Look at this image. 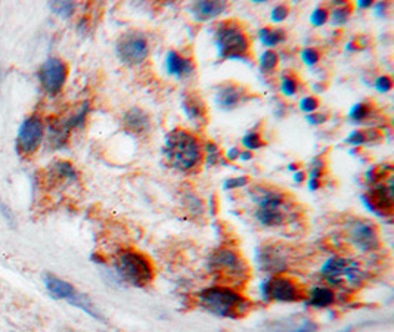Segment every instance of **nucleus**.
<instances>
[{
    "label": "nucleus",
    "instance_id": "obj_1",
    "mask_svg": "<svg viewBox=\"0 0 394 332\" xmlns=\"http://www.w3.org/2000/svg\"><path fill=\"white\" fill-rule=\"evenodd\" d=\"M164 156L171 167L180 172L198 169L204 158V148L198 136L183 128H175L167 135Z\"/></svg>",
    "mask_w": 394,
    "mask_h": 332
},
{
    "label": "nucleus",
    "instance_id": "obj_2",
    "mask_svg": "<svg viewBox=\"0 0 394 332\" xmlns=\"http://www.w3.org/2000/svg\"><path fill=\"white\" fill-rule=\"evenodd\" d=\"M198 299L203 309L220 317L239 319L246 316L251 309V303L244 295H241L230 287L217 285L207 288L200 294Z\"/></svg>",
    "mask_w": 394,
    "mask_h": 332
},
{
    "label": "nucleus",
    "instance_id": "obj_3",
    "mask_svg": "<svg viewBox=\"0 0 394 332\" xmlns=\"http://www.w3.org/2000/svg\"><path fill=\"white\" fill-rule=\"evenodd\" d=\"M119 276L133 287H146L154 279V266L151 260L136 250H124L115 258Z\"/></svg>",
    "mask_w": 394,
    "mask_h": 332
},
{
    "label": "nucleus",
    "instance_id": "obj_4",
    "mask_svg": "<svg viewBox=\"0 0 394 332\" xmlns=\"http://www.w3.org/2000/svg\"><path fill=\"white\" fill-rule=\"evenodd\" d=\"M216 46L222 58L241 59L250 53L251 42L238 22L225 21L216 28Z\"/></svg>",
    "mask_w": 394,
    "mask_h": 332
},
{
    "label": "nucleus",
    "instance_id": "obj_5",
    "mask_svg": "<svg viewBox=\"0 0 394 332\" xmlns=\"http://www.w3.org/2000/svg\"><path fill=\"white\" fill-rule=\"evenodd\" d=\"M259 210L256 213L257 220L266 228L281 226L285 222L286 199L280 191H260L256 198Z\"/></svg>",
    "mask_w": 394,
    "mask_h": 332
},
{
    "label": "nucleus",
    "instance_id": "obj_6",
    "mask_svg": "<svg viewBox=\"0 0 394 332\" xmlns=\"http://www.w3.org/2000/svg\"><path fill=\"white\" fill-rule=\"evenodd\" d=\"M210 266L214 274L226 281H244L248 274V267L244 260L230 248L217 250L210 260Z\"/></svg>",
    "mask_w": 394,
    "mask_h": 332
},
{
    "label": "nucleus",
    "instance_id": "obj_7",
    "mask_svg": "<svg viewBox=\"0 0 394 332\" xmlns=\"http://www.w3.org/2000/svg\"><path fill=\"white\" fill-rule=\"evenodd\" d=\"M322 274L331 283L347 282L352 287L361 285L363 281V272L359 269V265L343 257H332L323 265Z\"/></svg>",
    "mask_w": 394,
    "mask_h": 332
},
{
    "label": "nucleus",
    "instance_id": "obj_8",
    "mask_svg": "<svg viewBox=\"0 0 394 332\" xmlns=\"http://www.w3.org/2000/svg\"><path fill=\"white\" fill-rule=\"evenodd\" d=\"M44 138V124L39 115H31L21 124L17 136V152L22 157L37 152Z\"/></svg>",
    "mask_w": 394,
    "mask_h": 332
},
{
    "label": "nucleus",
    "instance_id": "obj_9",
    "mask_svg": "<svg viewBox=\"0 0 394 332\" xmlns=\"http://www.w3.org/2000/svg\"><path fill=\"white\" fill-rule=\"evenodd\" d=\"M117 53L123 64L139 65L149 55V42L142 33H126L117 43Z\"/></svg>",
    "mask_w": 394,
    "mask_h": 332
},
{
    "label": "nucleus",
    "instance_id": "obj_10",
    "mask_svg": "<svg viewBox=\"0 0 394 332\" xmlns=\"http://www.w3.org/2000/svg\"><path fill=\"white\" fill-rule=\"evenodd\" d=\"M263 295L268 300L294 303L305 299L301 287L288 276H275L263 285Z\"/></svg>",
    "mask_w": 394,
    "mask_h": 332
},
{
    "label": "nucleus",
    "instance_id": "obj_11",
    "mask_svg": "<svg viewBox=\"0 0 394 332\" xmlns=\"http://www.w3.org/2000/svg\"><path fill=\"white\" fill-rule=\"evenodd\" d=\"M67 77L68 65L60 58H49L48 61H44L39 71L40 85L51 97H55L62 90Z\"/></svg>",
    "mask_w": 394,
    "mask_h": 332
},
{
    "label": "nucleus",
    "instance_id": "obj_12",
    "mask_svg": "<svg viewBox=\"0 0 394 332\" xmlns=\"http://www.w3.org/2000/svg\"><path fill=\"white\" fill-rule=\"evenodd\" d=\"M350 240L362 251H375L379 247L378 232L372 223L357 220L350 229Z\"/></svg>",
    "mask_w": 394,
    "mask_h": 332
},
{
    "label": "nucleus",
    "instance_id": "obj_13",
    "mask_svg": "<svg viewBox=\"0 0 394 332\" xmlns=\"http://www.w3.org/2000/svg\"><path fill=\"white\" fill-rule=\"evenodd\" d=\"M246 98V88L237 83H225L216 93V102L223 110H234Z\"/></svg>",
    "mask_w": 394,
    "mask_h": 332
},
{
    "label": "nucleus",
    "instance_id": "obj_14",
    "mask_svg": "<svg viewBox=\"0 0 394 332\" xmlns=\"http://www.w3.org/2000/svg\"><path fill=\"white\" fill-rule=\"evenodd\" d=\"M182 108L196 127H203L207 124V106L196 93L183 94Z\"/></svg>",
    "mask_w": 394,
    "mask_h": 332
},
{
    "label": "nucleus",
    "instance_id": "obj_15",
    "mask_svg": "<svg viewBox=\"0 0 394 332\" xmlns=\"http://www.w3.org/2000/svg\"><path fill=\"white\" fill-rule=\"evenodd\" d=\"M123 124L126 130H129L130 133L136 136H144L151 130V120L148 114L141 108H130L124 114Z\"/></svg>",
    "mask_w": 394,
    "mask_h": 332
},
{
    "label": "nucleus",
    "instance_id": "obj_16",
    "mask_svg": "<svg viewBox=\"0 0 394 332\" xmlns=\"http://www.w3.org/2000/svg\"><path fill=\"white\" fill-rule=\"evenodd\" d=\"M43 279H44V287L48 290L52 299L69 301L77 294V290L71 285V283L52 274H46Z\"/></svg>",
    "mask_w": 394,
    "mask_h": 332
},
{
    "label": "nucleus",
    "instance_id": "obj_17",
    "mask_svg": "<svg viewBox=\"0 0 394 332\" xmlns=\"http://www.w3.org/2000/svg\"><path fill=\"white\" fill-rule=\"evenodd\" d=\"M369 203L372 210L391 213L393 210V186H378L369 192Z\"/></svg>",
    "mask_w": 394,
    "mask_h": 332
},
{
    "label": "nucleus",
    "instance_id": "obj_18",
    "mask_svg": "<svg viewBox=\"0 0 394 332\" xmlns=\"http://www.w3.org/2000/svg\"><path fill=\"white\" fill-rule=\"evenodd\" d=\"M166 67L169 74L176 77H187L194 73V64L191 59L180 56L178 52L170 51L166 58Z\"/></svg>",
    "mask_w": 394,
    "mask_h": 332
},
{
    "label": "nucleus",
    "instance_id": "obj_19",
    "mask_svg": "<svg viewBox=\"0 0 394 332\" xmlns=\"http://www.w3.org/2000/svg\"><path fill=\"white\" fill-rule=\"evenodd\" d=\"M226 6L228 5L225 2H214V0H210V2H196L192 6V12L194 17L198 21H208L222 14Z\"/></svg>",
    "mask_w": 394,
    "mask_h": 332
},
{
    "label": "nucleus",
    "instance_id": "obj_20",
    "mask_svg": "<svg viewBox=\"0 0 394 332\" xmlns=\"http://www.w3.org/2000/svg\"><path fill=\"white\" fill-rule=\"evenodd\" d=\"M335 301V294L332 290L327 287H316L313 288L310 297H309V304L313 307H329Z\"/></svg>",
    "mask_w": 394,
    "mask_h": 332
},
{
    "label": "nucleus",
    "instance_id": "obj_21",
    "mask_svg": "<svg viewBox=\"0 0 394 332\" xmlns=\"http://www.w3.org/2000/svg\"><path fill=\"white\" fill-rule=\"evenodd\" d=\"M259 35H260V40L263 42V44L266 46H276V44H280L282 43L285 39H286V34L284 30L281 28H262L259 31Z\"/></svg>",
    "mask_w": 394,
    "mask_h": 332
},
{
    "label": "nucleus",
    "instance_id": "obj_22",
    "mask_svg": "<svg viewBox=\"0 0 394 332\" xmlns=\"http://www.w3.org/2000/svg\"><path fill=\"white\" fill-rule=\"evenodd\" d=\"M69 304H73L76 307H78V309H82L83 312H86L89 316L92 317H95L98 319V321H103V317L101 316V313L96 310V307L92 304V301L86 297V295H82L80 292H77L74 297L68 301Z\"/></svg>",
    "mask_w": 394,
    "mask_h": 332
},
{
    "label": "nucleus",
    "instance_id": "obj_23",
    "mask_svg": "<svg viewBox=\"0 0 394 332\" xmlns=\"http://www.w3.org/2000/svg\"><path fill=\"white\" fill-rule=\"evenodd\" d=\"M53 172H55V176L61 177V179H67V181L77 179V172L73 167V164L68 161H56L53 164Z\"/></svg>",
    "mask_w": 394,
    "mask_h": 332
},
{
    "label": "nucleus",
    "instance_id": "obj_24",
    "mask_svg": "<svg viewBox=\"0 0 394 332\" xmlns=\"http://www.w3.org/2000/svg\"><path fill=\"white\" fill-rule=\"evenodd\" d=\"M372 113V105L369 102H362L354 105L352 111H350V117L353 118L354 122H365L366 118Z\"/></svg>",
    "mask_w": 394,
    "mask_h": 332
},
{
    "label": "nucleus",
    "instance_id": "obj_25",
    "mask_svg": "<svg viewBox=\"0 0 394 332\" xmlns=\"http://www.w3.org/2000/svg\"><path fill=\"white\" fill-rule=\"evenodd\" d=\"M280 63V56L275 51H266L260 58V67L263 71H273Z\"/></svg>",
    "mask_w": 394,
    "mask_h": 332
},
{
    "label": "nucleus",
    "instance_id": "obj_26",
    "mask_svg": "<svg viewBox=\"0 0 394 332\" xmlns=\"http://www.w3.org/2000/svg\"><path fill=\"white\" fill-rule=\"evenodd\" d=\"M322 172H323V163L320 160H315V163H313V169L310 172V183H309L311 191H316V189L320 186Z\"/></svg>",
    "mask_w": 394,
    "mask_h": 332
},
{
    "label": "nucleus",
    "instance_id": "obj_27",
    "mask_svg": "<svg viewBox=\"0 0 394 332\" xmlns=\"http://www.w3.org/2000/svg\"><path fill=\"white\" fill-rule=\"evenodd\" d=\"M49 6L56 15L64 17V18L71 17L76 9V5L73 2H52Z\"/></svg>",
    "mask_w": 394,
    "mask_h": 332
},
{
    "label": "nucleus",
    "instance_id": "obj_28",
    "mask_svg": "<svg viewBox=\"0 0 394 332\" xmlns=\"http://www.w3.org/2000/svg\"><path fill=\"white\" fill-rule=\"evenodd\" d=\"M281 90L285 97H293L298 90V80L294 76H285L281 83Z\"/></svg>",
    "mask_w": 394,
    "mask_h": 332
},
{
    "label": "nucleus",
    "instance_id": "obj_29",
    "mask_svg": "<svg viewBox=\"0 0 394 332\" xmlns=\"http://www.w3.org/2000/svg\"><path fill=\"white\" fill-rule=\"evenodd\" d=\"M242 145L247 149H259L264 145V140L262 139V135L259 132H251L242 139Z\"/></svg>",
    "mask_w": 394,
    "mask_h": 332
},
{
    "label": "nucleus",
    "instance_id": "obj_30",
    "mask_svg": "<svg viewBox=\"0 0 394 332\" xmlns=\"http://www.w3.org/2000/svg\"><path fill=\"white\" fill-rule=\"evenodd\" d=\"M350 12H352V8L347 6V5H343V6L337 8V9H334V12H332V22L337 24V26H341V24L347 22V19H349Z\"/></svg>",
    "mask_w": 394,
    "mask_h": 332
},
{
    "label": "nucleus",
    "instance_id": "obj_31",
    "mask_svg": "<svg viewBox=\"0 0 394 332\" xmlns=\"http://www.w3.org/2000/svg\"><path fill=\"white\" fill-rule=\"evenodd\" d=\"M328 17H329V14H328V10H327L325 8H318V9H315V12H313V14H311L310 21H311L313 26L320 27V26H323V24H325V22L328 21Z\"/></svg>",
    "mask_w": 394,
    "mask_h": 332
},
{
    "label": "nucleus",
    "instance_id": "obj_32",
    "mask_svg": "<svg viewBox=\"0 0 394 332\" xmlns=\"http://www.w3.org/2000/svg\"><path fill=\"white\" fill-rule=\"evenodd\" d=\"M301 58H303L305 64L315 65V64H318V61L320 59V53L316 49H313V47H307V49H305L303 52H301Z\"/></svg>",
    "mask_w": 394,
    "mask_h": 332
},
{
    "label": "nucleus",
    "instance_id": "obj_33",
    "mask_svg": "<svg viewBox=\"0 0 394 332\" xmlns=\"http://www.w3.org/2000/svg\"><path fill=\"white\" fill-rule=\"evenodd\" d=\"M318 106H319V101L315 97H306L300 102V108L306 113H315Z\"/></svg>",
    "mask_w": 394,
    "mask_h": 332
},
{
    "label": "nucleus",
    "instance_id": "obj_34",
    "mask_svg": "<svg viewBox=\"0 0 394 332\" xmlns=\"http://www.w3.org/2000/svg\"><path fill=\"white\" fill-rule=\"evenodd\" d=\"M205 157L208 160V163H217L220 158V151L217 148V145L212 144V142H208L205 144Z\"/></svg>",
    "mask_w": 394,
    "mask_h": 332
},
{
    "label": "nucleus",
    "instance_id": "obj_35",
    "mask_svg": "<svg viewBox=\"0 0 394 332\" xmlns=\"http://www.w3.org/2000/svg\"><path fill=\"white\" fill-rule=\"evenodd\" d=\"M368 139H369V135H366L363 130H356V132H353L350 138L347 139V142L352 145H363L366 144Z\"/></svg>",
    "mask_w": 394,
    "mask_h": 332
},
{
    "label": "nucleus",
    "instance_id": "obj_36",
    "mask_svg": "<svg viewBox=\"0 0 394 332\" xmlns=\"http://www.w3.org/2000/svg\"><path fill=\"white\" fill-rule=\"evenodd\" d=\"M375 88H377L378 92L386 93V92L391 90V88H393V80H391L388 76H381V77H378L377 81H375Z\"/></svg>",
    "mask_w": 394,
    "mask_h": 332
},
{
    "label": "nucleus",
    "instance_id": "obj_37",
    "mask_svg": "<svg viewBox=\"0 0 394 332\" xmlns=\"http://www.w3.org/2000/svg\"><path fill=\"white\" fill-rule=\"evenodd\" d=\"M0 213H2V216H3V219L8 222L9 226H10V228H15V224H17L15 217H14V215H12V211H10V208L3 203L2 198H0Z\"/></svg>",
    "mask_w": 394,
    "mask_h": 332
},
{
    "label": "nucleus",
    "instance_id": "obj_38",
    "mask_svg": "<svg viewBox=\"0 0 394 332\" xmlns=\"http://www.w3.org/2000/svg\"><path fill=\"white\" fill-rule=\"evenodd\" d=\"M288 17V8L285 5H277L272 10V21L273 22H282Z\"/></svg>",
    "mask_w": 394,
    "mask_h": 332
},
{
    "label": "nucleus",
    "instance_id": "obj_39",
    "mask_svg": "<svg viewBox=\"0 0 394 332\" xmlns=\"http://www.w3.org/2000/svg\"><path fill=\"white\" fill-rule=\"evenodd\" d=\"M247 183V177H237V179H229L225 183L226 189H235V188H241Z\"/></svg>",
    "mask_w": 394,
    "mask_h": 332
},
{
    "label": "nucleus",
    "instance_id": "obj_40",
    "mask_svg": "<svg viewBox=\"0 0 394 332\" xmlns=\"http://www.w3.org/2000/svg\"><path fill=\"white\" fill-rule=\"evenodd\" d=\"M307 122L311 123V124H322V123L327 122V115H323V114H311V115L307 117Z\"/></svg>",
    "mask_w": 394,
    "mask_h": 332
},
{
    "label": "nucleus",
    "instance_id": "obj_41",
    "mask_svg": "<svg viewBox=\"0 0 394 332\" xmlns=\"http://www.w3.org/2000/svg\"><path fill=\"white\" fill-rule=\"evenodd\" d=\"M239 153H241V151H239L238 148H232V149H229V152H228V158H229V160H237V158L239 157Z\"/></svg>",
    "mask_w": 394,
    "mask_h": 332
},
{
    "label": "nucleus",
    "instance_id": "obj_42",
    "mask_svg": "<svg viewBox=\"0 0 394 332\" xmlns=\"http://www.w3.org/2000/svg\"><path fill=\"white\" fill-rule=\"evenodd\" d=\"M359 8H369V6H372V2L370 0H361V2H357Z\"/></svg>",
    "mask_w": 394,
    "mask_h": 332
},
{
    "label": "nucleus",
    "instance_id": "obj_43",
    "mask_svg": "<svg viewBox=\"0 0 394 332\" xmlns=\"http://www.w3.org/2000/svg\"><path fill=\"white\" fill-rule=\"evenodd\" d=\"M294 179H296V182H303V179H305V173H296V176H294Z\"/></svg>",
    "mask_w": 394,
    "mask_h": 332
},
{
    "label": "nucleus",
    "instance_id": "obj_44",
    "mask_svg": "<svg viewBox=\"0 0 394 332\" xmlns=\"http://www.w3.org/2000/svg\"><path fill=\"white\" fill-rule=\"evenodd\" d=\"M239 157L242 160H250L252 156H251V152H242V153H239Z\"/></svg>",
    "mask_w": 394,
    "mask_h": 332
},
{
    "label": "nucleus",
    "instance_id": "obj_45",
    "mask_svg": "<svg viewBox=\"0 0 394 332\" xmlns=\"http://www.w3.org/2000/svg\"><path fill=\"white\" fill-rule=\"evenodd\" d=\"M352 331V328H347V329H344V331H341V332H350Z\"/></svg>",
    "mask_w": 394,
    "mask_h": 332
},
{
    "label": "nucleus",
    "instance_id": "obj_46",
    "mask_svg": "<svg viewBox=\"0 0 394 332\" xmlns=\"http://www.w3.org/2000/svg\"><path fill=\"white\" fill-rule=\"evenodd\" d=\"M0 78H2V69H0Z\"/></svg>",
    "mask_w": 394,
    "mask_h": 332
}]
</instances>
